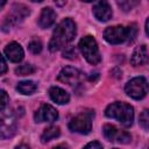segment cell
Masks as SVG:
<instances>
[{
    "label": "cell",
    "mask_w": 149,
    "mask_h": 149,
    "mask_svg": "<svg viewBox=\"0 0 149 149\" xmlns=\"http://www.w3.org/2000/svg\"><path fill=\"white\" fill-rule=\"evenodd\" d=\"M76 35V23L71 19H64L55 29L49 43L50 51H57L70 43Z\"/></svg>",
    "instance_id": "obj_1"
},
{
    "label": "cell",
    "mask_w": 149,
    "mask_h": 149,
    "mask_svg": "<svg viewBox=\"0 0 149 149\" xmlns=\"http://www.w3.org/2000/svg\"><path fill=\"white\" fill-rule=\"evenodd\" d=\"M106 115L108 118L118 120L123 127H129L134 120V109L126 102H114L106 108Z\"/></svg>",
    "instance_id": "obj_2"
},
{
    "label": "cell",
    "mask_w": 149,
    "mask_h": 149,
    "mask_svg": "<svg viewBox=\"0 0 149 149\" xmlns=\"http://www.w3.org/2000/svg\"><path fill=\"white\" fill-rule=\"evenodd\" d=\"M79 49L84 55L85 59L90 64H98L101 61V56L99 54V49L95 40L92 36H85L79 42Z\"/></svg>",
    "instance_id": "obj_3"
},
{
    "label": "cell",
    "mask_w": 149,
    "mask_h": 149,
    "mask_svg": "<svg viewBox=\"0 0 149 149\" xmlns=\"http://www.w3.org/2000/svg\"><path fill=\"white\" fill-rule=\"evenodd\" d=\"M126 93L133 99H142L148 93V83L144 77H136L126 84Z\"/></svg>",
    "instance_id": "obj_4"
},
{
    "label": "cell",
    "mask_w": 149,
    "mask_h": 149,
    "mask_svg": "<svg viewBox=\"0 0 149 149\" xmlns=\"http://www.w3.org/2000/svg\"><path fill=\"white\" fill-rule=\"evenodd\" d=\"M92 112H83L70 121L69 128L76 133L88 134L92 129Z\"/></svg>",
    "instance_id": "obj_5"
},
{
    "label": "cell",
    "mask_w": 149,
    "mask_h": 149,
    "mask_svg": "<svg viewBox=\"0 0 149 149\" xmlns=\"http://www.w3.org/2000/svg\"><path fill=\"white\" fill-rule=\"evenodd\" d=\"M104 37L108 43L112 44H119L122 43L127 40V28L122 26H114V27H108L104 31Z\"/></svg>",
    "instance_id": "obj_6"
},
{
    "label": "cell",
    "mask_w": 149,
    "mask_h": 149,
    "mask_svg": "<svg viewBox=\"0 0 149 149\" xmlns=\"http://www.w3.org/2000/svg\"><path fill=\"white\" fill-rule=\"evenodd\" d=\"M104 135L108 141H116L119 143H128L132 139V136L126 133V132H121L116 127L112 126V125H105L104 126Z\"/></svg>",
    "instance_id": "obj_7"
},
{
    "label": "cell",
    "mask_w": 149,
    "mask_h": 149,
    "mask_svg": "<svg viewBox=\"0 0 149 149\" xmlns=\"http://www.w3.org/2000/svg\"><path fill=\"white\" fill-rule=\"evenodd\" d=\"M15 120L12 114L1 113L0 114V139L10 137L15 133Z\"/></svg>",
    "instance_id": "obj_8"
},
{
    "label": "cell",
    "mask_w": 149,
    "mask_h": 149,
    "mask_svg": "<svg viewBox=\"0 0 149 149\" xmlns=\"http://www.w3.org/2000/svg\"><path fill=\"white\" fill-rule=\"evenodd\" d=\"M34 118H35L36 122H44V121L52 122L58 118V113H57L56 108H54L51 105L44 104L36 111Z\"/></svg>",
    "instance_id": "obj_9"
},
{
    "label": "cell",
    "mask_w": 149,
    "mask_h": 149,
    "mask_svg": "<svg viewBox=\"0 0 149 149\" xmlns=\"http://www.w3.org/2000/svg\"><path fill=\"white\" fill-rule=\"evenodd\" d=\"M93 14L99 21H108L112 17V8L106 0H100L93 7Z\"/></svg>",
    "instance_id": "obj_10"
},
{
    "label": "cell",
    "mask_w": 149,
    "mask_h": 149,
    "mask_svg": "<svg viewBox=\"0 0 149 149\" xmlns=\"http://www.w3.org/2000/svg\"><path fill=\"white\" fill-rule=\"evenodd\" d=\"M79 77H80V72H79L76 68L66 66V68H64V69L59 72L57 79H58L59 81H62V83L73 85L74 83L78 81Z\"/></svg>",
    "instance_id": "obj_11"
},
{
    "label": "cell",
    "mask_w": 149,
    "mask_h": 149,
    "mask_svg": "<svg viewBox=\"0 0 149 149\" xmlns=\"http://www.w3.org/2000/svg\"><path fill=\"white\" fill-rule=\"evenodd\" d=\"M5 55L7 56V58L12 62H20L23 58V49L21 48V45L16 42H10L6 48H5Z\"/></svg>",
    "instance_id": "obj_12"
},
{
    "label": "cell",
    "mask_w": 149,
    "mask_h": 149,
    "mask_svg": "<svg viewBox=\"0 0 149 149\" xmlns=\"http://www.w3.org/2000/svg\"><path fill=\"white\" fill-rule=\"evenodd\" d=\"M148 62V49L147 45H140L137 47L130 58V63L134 66H140V65H144Z\"/></svg>",
    "instance_id": "obj_13"
},
{
    "label": "cell",
    "mask_w": 149,
    "mask_h": 149,
    "mask_svg": "<svg viewBox=\"0 0 149 149\" xmlns=\"http://www.w3.org/2000/svg\"><path fill=\"white\" fill-rule=\"evenodd\" d=\"M55 20H56V13L51 8L47 7L43 8L41 12V15L38 17V24L41 28H49L54 24Z\"/></svg>",
    "instance_id": "obj_14"
},
{
    "label": "cell",
    "mask_w": 149,
    "mask_h": 149,
    "mask_svg": "<svg viewBox=\"0 0 149 149\" xmlns=\"http://www.w3.org/2000/svg\"><path fill=\"white\" fill-rule=\"evenodd\" d=\"M49 95H50V98H51L55 102H57V104H59V105L66 104V102L70 100L69 93H68L65 90H63V88H61V87H57V86H54V87H51V88L49 90Z\"/></svg>",
    "instance_id": "obj_15"
},
{
    "label": "cell",
    "mask_w": 149,
    "mask_h": 149,
    "mask_svg": "<svg viewBox=\"0 0 149 149\" xmlns=\"http://www.w3.org/2000/svg\"><path fill=\"white\" fill-rule=\"evenodd\" d=\"M27 14H29V10L26 6L23 5H17L14 7V10L12 12V15L9 16V21H13V22H19L20 20H22Z\"/></svg>",
    "instance_id": "obj_16"
},
{
    "label": "cell",
    "mask_w": 149,
    "mask_h": 149,
    "mask_svg": "<svg viewBox=\"0 0 149 149\" xmlns=\"http://www.w3.org/2000/svg\"><path fill=\"white\" fill-rule=\"evenodd\" d=\"M16 88H17V91L21 92L22 94H31V93H34V92L36 91L37 86H36V84H35L34 81H31V80H23V81H20V83L17 84Z\"/></svg>",
    "instance_id": "obj_17"
},
{
    "label": "cell",
    "mask_w": 149,
    "mask_h": 149,
    "mask_svg": "<svg viewBox=\"0 0 149 149\" xmlns=\"http://www.w3.org/2000/svg\"><path fill=\"white\" fill-rule=\"evenodd\" d=\"M59 134H61L59 128L56 127V126H51V127L47 128L43 132V134L41 136V140H42V142H48V141H51V140L56 139L57 136H59Z\"/></svg>",
    "instance_id": "obj_18"
},
{
    "label": "cell",
    "mask_w": 149,
    "mask_h": 149,
    "mask_svg": "<svg viewBox=\"0 0 149 149\" xmlns=\"http://www.w3.org/2000/svg\"><path fill=\"white\" fill-rule=\"evenodd\" d=\"M116 3L123 12H129L139 5V0H116Z\"/></svg>",
    "instance_id": "obj_19"
},
{
    "label": "cell",
    "mask_w": 149,
    "mask_h": 149,
    "mask_svg": "<svg viewBox=\"0 0 149 149\" xmlns=\"http://www.w3.org/2000/svg\"><path fill=\"white\" fill-rule=\"evenodd\" d=\"M16 74L19 76H27V74H31L35 72V68L30 64H23V65H20L19 68H16L15 70Z\"/></svg>",
    "instance_id": "obj_20"
},
{
    "label": "cell",
    "mask_w": 149,
    "mask_h": 149,
    "mask_svg": "<svg viewBox=\"0 0 149 149\" xmlns=\"http://www.w3.org/2000/svg\"><path fill=\"white\" fill-rule=\"evenodd\" d=\"M29 50L33 54H40L41 50H42V43H41V41L40 40H33L29 43Z\"/></svg>",
    "instance_id": "obj_21"
},
{
    "label": "cell",
    "mask_w": 149,
    "mask_h": 149,
    "mask_svg": "<svg viewBox=\"0 0 149 149\" xmlns=\"http://www.w3.org/2000/svg\"><path fill=\"white\" fill-rule=\"evenodd\" d=\"M140 125L143 127L144 130L148 129V125H149V115H148V111H143L142 114L140 115Z\"/></svg>",
    "instance_id": "obj_22"
},
{
    "label": "cell",
    "mask_w": 149,
    "mask_h": 149,
    "mask_svg": "<svg viewBox=\"0 0 149 149\" xmlns=\"http://www.w3.org/2000/svg\"><path fill=\"white\" fill-rule=\"evenodd\" d=\"M136 34H137V27H136V24H130L127 28V35H128L127 40L128 41H133L135 38Z\"/></svg>",
    "instance_id": "obj_23"
},
{
    "label": "cell",
    "mask_w": 149,
    "mask_h": 149,
    "mask_svg": "<svg viewBox=\"0 0 149 149\" xmlns=\"http://www.w3.org/2000/svg\"><path fill=\"white\" fill-rule=\"evenodd\" d=\"M63 56L66 57V58H69V59H73L77 56V51H76V49L73 47H68L65 49V51L63 52Z\"/></svg>",
    "instance_id": "obj_24"
},
{
    "label": "cell",
    "mask_w": 149,
    "mask_h": 149,
    "mask_svg": "<svg viewBox=\"0 0 149 149\" xmlns=\"http://www.w3.org/2000/svg\"><path fill=\"white\" fill-rule=\"evenodd\" d=\"M7 102H8V94L3 90H0V111H2L6 107Z\"/></svg>",
    "instance_id": "obj_25"
},
{
    "label": "cell",
    "mask_w": 149,
    "mask_h": 149,
    "mask_svg": "<svg viewBox=\"0 0 149 149\" xmlns=\"http://www.w3.org/2000/svg\"><path fill=\"white\" fill-rule=\"evenodd\" d=\"M7 71V64L3 59V57L0 55V74H3Z\"/></svg>",
    "instance_id": "obj_26"
},
{
    "label": "cell",
    "mask_w": 149,
    "mask_h": 149,
    "mask_svg": "<svg viewBox=\"0 0 149 149\" xmlns=\"http://www.w3.org/2000/svg\"><path fill=\"white\" fill-rule=\"evenodd\" d=\"M102 144L99 142H90L86 144V148H101Z\"/></svg>",
    "instance_id": "obj_27"
},
{
    "label": "cell",
    "mask_w": 149,
    "mask_h": 149,
    "mask_svg": "<svg viewBox=\"0 0 149 149\" xmlns=\"http://www.w3.org/2000/svg\"><path fill=\"white\" fill-rule=\"evenodd\" d=\"M65 1H66V0H55V3H56L57 6H63V5L65 3Z\"/></svg>",
    "instance_id": "obj_28"
},
{
    "label": "cell",
    "mask_w": 149,
    "mask_h": 149,
    "mask_svg": "<svg viewBox=\"0 0 149 149\" xmlns=\"http://www.w3.org/2000/svg\"><path fill=\"white\" fill-rule=\"evenodd\" d=\"M5 3H6V0H0V9L5 6Z\"/></svg>",
    "instance_id": "obj_29"
},
{
    "label": "cell",
    "mask_w": 149,
    "mask_h": 149,
    "mask_svg": "<svg viewBox=\"0 0 149 149\" xmlns=\"http://www.w3.org/2000/svg\"><path fill=\"white\" fill-rule=\"evenodd\" d=\"M30 1H34V2H41L42 0H30Z\"/></svg>",
    "instance_id": "obj_30"
},
{
    "label": "cell",
    "mask_w": 149,
    "mask_h": 149,
    "mask_svg": "<svg viewBox=\"0 0 149 149\" xmlns=\"http://www.w3.org/2000/svg\"><path fill=\"white\" fill-rule=\"evenodd\" d=\"M83 1H86V2H90V1H93V0H83Z\"/></svg>",
    "instance_id": "obj_31"
}]
</instances>
